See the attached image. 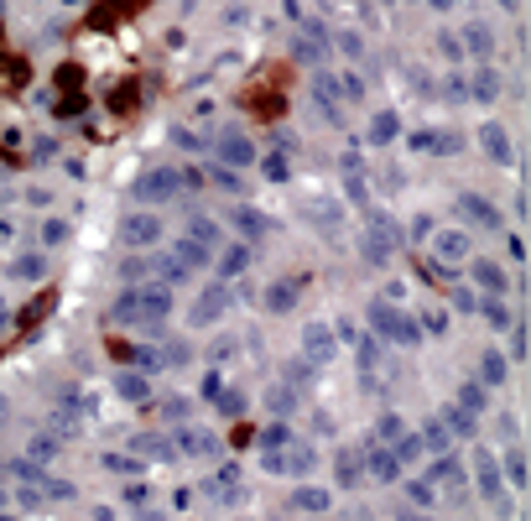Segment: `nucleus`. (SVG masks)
I'll return each mask as SVG.
<instances>
[{
    "label": "nucleus",
    "instance_id": "9",
    "mask_svg": "<svg viewBox=\"0 0 531 521\" xmlns=\"http://www.w3.org/2000/svg\"><path fill=\"white\" fill-rule=\"evenodd\" d=\"M307 349H313V355H329V334H323V329H307Z\"/></svg>",
    "mask_w": 531,
    "mask_h": 521
},
{
    "label": "nucleus",
    "instance_id": "5",
    "mask_svg": "<svg viewBox=\"0 0 531 521\" xmlns=\"http://www.w3.org/2000/svg\"><path fill=\"white\" fill-rule=\"evenodd\" d=\"M297 511H329V496L323 490H297Z\"/></svg>",
    "mask_w": 531,
    "mask_h": 521
},
{
    "label": "nucleus",
    "instance_id": "1",
    "mask_svg": "<svg viewBox=\"0 0 531 521\" xmlns=\"http://www.w3.org/2000/svg\"><path fill=\"white\" fill-rule=\"evenodd\" d=\"M167 313V292L162 287H152V292H130L125 303H120V318L125 323H156Z\"/></svg>",
    "mask_w": 531,
    "mask_h": 521
},
{
    "label": "nucleus",
    "instance_id": "11",
    "mask_svg": "<svg viewBox=\"0 0 531 521\" xmlns=\"http://www.w3.org/2000/svg\"><path fill=\"white\" fill-rule=\"evenodd\" d=\"M225 156H229V162H245V156H250V146L240 141V136H229V141H225Z\"/></svg>",
    "mask_w": 531,
    "mask_h": 521
},
{
    "label": "nucleus",
    "instance_id": "8",
    "mask_svg": "<svg viewBox=\"0 0 531 521\" xmlns=\"http://www.w3.org/2000/svg\"><path fill=\"white\" fill-rule=\"evenodd\" d=\"M484 146H490L495 156H506V130H500V125H490V130H484Z\"/></svg>",
    "mask_w": 531,
    "mask_h": 521
},
{
    "label": "nucleus",
    "instance_id": "4",
    "mask_svg": "<svg viewBox=\"0 0 531 521\" xmlns=\"http://www.w3.org/2000/svg\"><path fill=\"white\" fill-rule=\"evenodd\" d=\"M219 308H225V287H214V292H203V303H198V313H193V323H209Z\"/></svg>",
    "mask_w": 531,
    "mask_h": 521
},
{
    "label": "nucleus",
    "instance_id": "17",
    "mask_svg": "<svg viewBox=\"0 0 531 521\" xmlns=\"http://www.w3.org/2000/svg\"><path fill=\"white\" fill-rule=\"evenodd\" d=\"M375 474H386V480H391V474H396V459H391V453H375Z\"/></svg>",
    "mask_w": 531,
    "mask_h": 521
},
{
    "label": "nucleus",
    "instance_id": "15",
    "mask_svg": "<svg viewBox=\"0 0 531 521\" xmlns=\"http://www.w3.org/2000/svg\"><path fill=\"white\" fill-rule=\"evenodd\" d=\"M120 391H125V396H146V380L141 376H125V380H120Z\"/></svg>",
    "mask_w": 531,
    "mask_h": 521
},
{
    "label": "nucleus",
    "instance_id": "12",
    "mask_svg": "<svg viewBox=\"0 0 531 521\" xmlns=\"http://www.w3.org/2000/svg\"><path fill=\"white\" fill-rule=\"evenodd\" d=\"M469 48L479 52V58H484V52H490V32H484V26H474V32H469Z\"/></svg>",
    "mask_w": 531,
    "mask_h": 521
},
{
    "label": "nucleus",
    "instance_id": "7",
    "mask_svg": "<svg viewBox=\"0 0 531 521\" xmlns=\"http://www.w3.org/2000/svg\"><path fill=\"white\" fill-rule=\"evenodd\" d=\"M495 89H500L495 73H479V79H474V94H479V99H495Z\"/></svg>",
    "mask_w": 531,
    "mask_h": 521
},
{
    "label": "nucleus",
    "instance_id": "2",
    "mask_svg": "<svg viewBox=\"0 0 531 521\" xmlns=\"http://www.w3.org/2000/svg\"><path fill=\"white\" fill-rule=\"evenodd\" d=\"M375 323H380V329H386V334H396V339H402V344H412V339H417V329H412V323L402 318V313H391V308H375Z\"/></svg>",
    "mask_w": 531,
    "mask_h": 521
},
{
    "label": "nucleus",
    "instance_id": "14",
    "mask_svg": "<svg viewBox=\"0 0 531 521\" xmlns=\"http://www.w3.org/2000/svg\"><path fill=\"white\" fill-rule=\"evenodd\" d=\"M245 260H250V250H245V245H235V250H229V256H225V272H240Z\"/></svg>",
    "mask_w": 531,
    "mask_h": 521
},
{
    "label": "nucleus",
    "instance_id": "13",
    "mask_svg": "<svg viewBox=\"0 0 531 521\" xmlns=\"http://www.w3.org/2000/svg\"><path fill=\"white\" fill-rule=\"evenodd\" d=\"M391 136H396V115H380L375 120V141H391Z\"/></svg>",
    "mask_w": 531,
    "mask_h": 521
},
{
    "label": "nucleus",
    "instance_id": "6",
    "mask_svg": "<svg viewBox=\"0 0 531 521\" xmlns=\"http://www.w3.org/2000/svg\"><path fill=\"white\" fill-rule=\"evenodd\" d=\"M292 297H297V282H282V287H271V308H292Z\"/></svg>",
    "mask_w": 531,
    "mask_h": 521
},
{
    "label": "nucleus",
    "instance_id": "3",
    "mask_svg": "<svg viewBox=\"0 0 531 521\" xmlns=\"http://www.w3.org/2000/svg\"><path fill=\"white\" fill-rule=\"evenodd\" d=\"M172 188H177V172H152V178H146L136 193H141V198H167Z\"/></svg>",
    "mask_w": 531,
    "mask_h": 521
},
{
    "label": "nucleus",
    "instance_id": "16",
    "mask_svg": "<svg viewBox=\"0 0 531 521\" xmlns=\"http://www.w3.org/2000/svg\"><path fill=\"white\" fill-rule=\"evenodd\" d=\"M443 256L459 260V256H464V235H448V240H443Z\"/></svg>",
    "mask_w": 531,
    "mask_h": 521
},
{
    "label": "nucleus",
    "instance_id": "10",
    "mask_svg": "<svg viewBox=\"0 0 531 521\" xmlns=\"http://www.w3.org/2000/svg\"><path fill=\"white\" fill-rule=\"evenodd\" d=\"M156 235V219H130V240H152Z\"/></svg>",
    "mask_w": 531,
    "mask_h": 521
}]
</instances>
